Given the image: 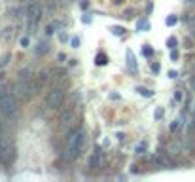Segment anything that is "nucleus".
<instances>
[{
    "mask_svg": "<svg viewBox=\"0 0 195 182\" xmlns=\"http://www.w3.org/2000/svg\"><path fill=\"white\" fill-rule=\"evenodd\" d=\"M21 47H28V38H21Z\"/></svg>",
    "mask_w": 195,
    "mask_h": 182,
    "instance_id": "nucleus-22",
    "label": "nucleus"
},
{
    "mask_svg": "<svg viewBox=\"0 0 195 182\" xmlns=\"http://www.w3.org/2000/svg\"><path fill=\"white\" fill-rule=\"evenodd\" d=\"M190 2H193V0H190Z\"/></svg>",
    "mask_w": 195,
    "mask_h": 182,
    "instance_id": "nucleus-31",
    "label": "nucleus"
},
{
    "mask_svg": "<svg viewBox=\"0 0 195 182\" xmlns=\"http://www.w3.org/2000/svg\"><path fill=\"white\" fill-rule=\"evenodd\" d=\"M190 86H191V89L195 91V78H191V82H190Z\"/></svg>",
    "mask_w": 195,
    "mask_h": 182,
    "instance_id": "nucleus-29",
    "label": "nucleus"
},
{
    "mask_svg": "<svg viewBox=\"0 0 195 182\" xmlns=\"http://www.w3.org/2000/svg\"><path fill=\"white\" fill-rule=\"evenodd\" d=\"M133 15H135L133 10H127V11H125V17H133Z\"/></svg>",
    "mask_w": 195,
    "mask_h": 182,
    "instance_id": "nucleus-25",
    "label": "nucleus"
},
{
    "mask_svg": "<svg viewBox=\"0 0 195 182\" xmlns=\"http://www.w3.org/2000/svg\"><path fill=\"white\" fill-rule=\"evenodd\" d=\"M144 150H146V144H144V142H140L138 146H136V152H138V154H142Z\"/></svg>",
    "mask_w": 195,
    "mask_h": 182,
    "instance_id": "nucleus-21",
    "label": "nucleus"
},
{
    "mask_svg": "<svg viewBox=\"0 0 195 182\" xmlns=\"http://www.w3.org/2000/svg\"><path fill=\"white\" fill-rule=\"evenodd\" d=\"M83 141H85L83 131L74 129V131L68 133V137H67V159H68V161H72V159L78 158V154L82 152Z\"/></svg>",
    "mask_w": 195,
    "mask_h": 182,
    "instance_id": "nucleus-2",
    "label": "nucleus"
},
{
    "mask_svg": "<svg viewBox=\"0 0 195 182\" xmlns=\"http://www.w3.org/2000/svg\"><path fill=\"white\" fill-rule=\"evenodd\" d=\"M63 102H64V91L59 89V87H55V89H51L46 95L44 106H46V110H57V108L63 106Z\"/></svg>",
    "mask_w": 195,
    "mask_h": 182,
    "instance_id": "nucleus-4",
    "label": "nucleus"
},
{
    "mask_svg": "<svg viewBox=\"0 0 195 182\" xmlns=\"http://www.w3.org/2000/svg\"><path fill=\"white\" fill-rule=\"evenodd\" d=\"M28 70L25 68V70H21L19 74V80L15 82V93L21 101H28L32 97V82L28 80Z\"/></svg>",
    "mask_w": 195,
    "mask_h": 182,
    "instance_id": "nucleus-3",
    "label": "nucleus"
},
{
    "mask_svg": "<svg viewBox=\"0 0 195 182\" xmlns=\"http://www.w3.org/2000/svg\"><path fill=\"white\" fill-rule=\"evenodd\" d=\"M0 114L8 122L17 120V102L8 89H0Z\"/></svg>",
    "mask_w": 195,
    "mask_h": 182,
    "instance_id": "nucleus-1",
    "label": "nucleus"
},
{
    "mask_svg": "<svg viewBox=\"0 0 195 182\" xmlns=\"http://www.w3.org/2000/svg\"><path fill=\"white\" fill-rule=\"evenodd\" d=\"M163 118V108H157L155 110V120H161Z\"/></svg>",
    "mask_w": 195,
    "mask_h": 182,
    "instance_id": "nucleus-20",
    "label": "nucleus"
},
{
    "mask_svg": "<svg viewBox=\"0 0 195 182\" xmlns=\"http://www.w3.org/2000/svg\"><path fill=\"white\" fill-rule=\"evenodd\" d=\"M40 6L38 4H32L31 6V8H28V21H31V23L32 25H36V23H38V19H40Z\"/></svg>",
    "mask_w": 195,
    "mask_h": 182,
    "instance_id": "nucleus-7",
    "label": "nucleus"
},
{
    "mask_svg": "<svg viewBox=\"0 0 195 182\" xmlns=\"http://www.w3.org/2000/svg\"><path fill=\"white\" fill-rule=\"evenodd\" d=\"M95 63H97L99 67H102V65H106V63H108V57H106L104 53H99V55H97V61H95Z\"/></svg>",
    "mask_w": 195,
    "mask_h": 182,
    "instance_id": "nucleus-13",
    "label": "nucleus"
},
{
    "mask_svg": "<svg viewBox=\"0 0 195 182\" xmlns=\"http://www.w3.org/2000/svg\"><path fill=\"white\" fill-rule=\"evenodd\" d=\"M136 31H142V32H146V31H150V23L146 19H140L138 23H136Z\"/></svg>",
    "mask_w": 195,
    "mask_h": 182,
    "instance_id": "nucleus-11",
    "label": "nucleus"
},
{
    "mask_svg": "<svg viewBox=\"0 0 195 182\" xmlns=\"http://www.w3.org/2000/svg\"><path fill=\"white\" fill-rule=\"evenodd\" d=\"M174 99H176V101H180V99H182V93H180V91H176V95H174Z\"/></svg>",
    "mask_w": 195,
    "mask_h": 182,
    "instance_id": "nucleus-27",
    "label": "nucleus"
},
{
    "mask_svg": "<svg viewBox=\"0 0 195 182\" xmlns=\"http://www.w3.org/2000/svg\"><path fill=\"white\" fill-rule=\"evenodd\" d=\"M136 91H138V93H140L142 97H146V99L154 95V91H151V89H148V87H136Z\"/></svg>",
    "mask_w": 195,
    "mask_h": 182,
    "instance_id": "nucleus-12",
    "label": "nucleus"
},
{
    "mask_svg": "<svg viewBox=\"0 0 195 182\" xmlns=\"http://www.w3.org/2000/svg\"><path fill=\"white\" fill-rule=\"evenodd\" d=\"M127 68L131 72H136V61H135V55L131 50H127Z\"/></svg>",
    "mask_w": 195,
    "mask_h": 182,
    "instance_id": "nucleus-9",
    "label": "nucleus"
},
{
    "mask_svg": "<svg viewBox=\"0 0 195 182\" xmlns=\"http://www.w3.org/2000/svg\"><path fill=\"white\" fill-rule=\"evenodd\" d=\"M49 51V44L46 40H42V42H38V46H36V53L38 55H46Z\"/></svg>",
    "mask_w": 195,
    "mask_h": 182,
    "instance_id": "nucleus-10",
    "label": "nucleus"
},
{
    "mask_svg": "<svg viewBox=\"0 0 195 182\" xmlns=\"http://www.w3.org/2000/svg\"><path fill=\"white\" fill-rule=\"evenodd\" d=\"M167 46L171 47V50H174V47H176V38H174V36H171V38L167 40Z\"/></svg>",
    "mask_w": 195,
    "mask_h": 182,
    "instance_id": "nucleus-16",
    "label": "nucleus"
},
{
    "mask_svg": "<svg viewBox=\"0 0 195 182\" xmlns=\"http://www.w3.org/2000/svg\"><path fill=\"white\" fill-rule=\"evenodd\" d=\"M46 34H47V36H51V34H53V27H46Z\"/></svg>",
    "mask_w": 195,
    "mask_h": 182,
    "instance_id": "nucleus-24",
    "label": "nucleus"
},
{
    "mask_svg": "<svg viewBox=\"0 0 195 182\" xmlns=\"http://www.w3.org/2000/svg\"><path fill=\"white\" fill-rule=\"evenodd\" d=\"M176 76H178L176 70H171V72H169V78H176Z\"/></svg>",
    "mask_w": 195,
    "mask_h": 182,
    "instance_id": "nucleus-26",
    "label": "nucleus"
},
{
    "mask_svg": "<svg viewBox=\"0 0 195 182\" xmlns=\"http://www.w3.org/2000/svg\"><path fill=\"white\" fill-rule=\"evenodd\" d=\"M76 120H78V112L74 108H67L63 112V116H61V127L67 131V129H70L72 125L76 123Z\"/></svg>",
    "mask_w": 195,
    "mask_h": 182,
    "instance_id": "nucleus-5",
    "label": "nucleus"
},
{
    "mask_svg": "<svg viewBox=\"0 0 195 182\" xmlns=\"http://www.w3.org/2000/svg\"><path fill=\"white\" fill-rule=\"evenodd\" d=\"M11 144H6V138L2 135V129H0V158H4L6 154H11Z\"/></svg>",
    "mask_w": 195,
    "mask_h": 182,
    "instance_id": "nucleus-8",
    "label": "nucleus"
},
{
    "mask_svg": "<svg viewBox=\"0 0 195 182\" xmlns=\"http://www.w3.org/2000/svg\"><path fill=\"white\" fill-rule=\"evenodd\" d=\"M64 59H67V55H64V53H59V61H61V63H63V61H64Z\"/></svg>",
    "mask_w": 195,
    "mask_h": 182,
    "instance_id": "nucleus-28",
    "label": "nucleus"
},
{
    "mask_svg": "<svg viewBox=\"0 0 195 182\" xmlns=\"http://www.w3.org/2000/svg\"><path fill=\"white\" fill-rule=\"evenodd\" d=\"M165 23H167L169 27H172V25H176V23H178V17H176V15H169L167 19H165Z\"/></svg>",
    "mask_w": 195,
    "mask_h": 182,
    "instance_id": "nucleus-14",
    "label": "nucleus"
},
{
    "mask_svg": "<svg viewBox=\"0 0 195 182\" xmlns=\"http://www.w3.org/2000/svg\"><path fill=\"white\" fill-rule=\"evenodd\" d=\"M171 59H172V61H176V59H178V51L172 50V51H171Z\"/></svg>",
    "mask_w": 195,
    "mask_h": 182,
    "instance_id": "nucleus-23",
    "label": "nucleus"
},
{
    "mask_svg": "<svg viewBox=\"0 0 195 182\" xmlns=\"http://www.w3.org/2000/svg\"><path fill=\"white\" fill-rule=\"evenodd\" d=\"M70 44H72V47H80V38H72Z\"/></svg>",
    "mask_w": 195,
    "mask_h": 182,
    "instance_id": "nucleus-19",
    "label": "nucleus"
},
{
    "mask_svg": "<svg viewBox=\"0 0 195 182\" xmlns=\"http://www.w3.org/2000/svg\"><path fill=\"white\" fill-rule=\"evenodd\" d=\"M89 167L91 169H100V167H102V152L99 148L93 152V156L89 158Z\"/></svg>",
    "mask_w": 195,
    "mask_h": 182,
    "instance_id": "nucleus-6",
    "label": "nucleus"
},
{
    "mask_svg": "<svg viewBox=\"0 0 195 182\" xmlns=\"http://www.w3.org/2000/svg\"><path fill=\"white\" fill-rule=\"evenodd\" d=\"M142 53H144V55H146V57H150V55H151V53H154V50H151V47H150V46H146V47H144V50H142Z\"/></svg>",
    "mask_w": 195,
    "mask_h": 182,
    "instance_id": "nucleus-18",
    "label": "nucleus"
},
{
    "mask_svg": "<svg viewBox=\"0 0 195 182\" xmlns=\"http://www.w3.org/2000/svg\"><path fill=\"white\" fill-rule=\"evenodd\" d=\"M191 129H193V131H195V120H193V123H191Z\"/></svg>",
    "mask_w": 195,
    "mask_h": 182,
    "instance_id": "nucleus-30",
    "label": "nucleus"
},
{
    "mask_svg": "<svg viewBox=\"0 0 195 182\" xmlns=\"http://www.w3.org/2000/svg\"><path fill=\"white\" fill-rule=\"evenodd\" d=\"M11 32H13V29H11V27H8V29L4 31V34H2L4 40H10V38H11Z\"/></svg>",
    "mask_w": 195,
    "mask_h": 182,
    "instance_id": "nucleus-17",
    "label": "nucleus"
},
{
    "mask_svg": "<svg viewBox=\"0 0 195 182\" xmlns=\"http://www.w3.org/2000/svg\"><path fill=\"white\" fill-rule=\"evenodd\" d=\"M112 32L115 34V36H121V34H125V29L123 27H112Z\"/></svg>",
    "mask_w": 195,
    "mask_h": 182,
    "instance_id": "nucleus-15",
    "label": "nucleus"
}]
</instances>
